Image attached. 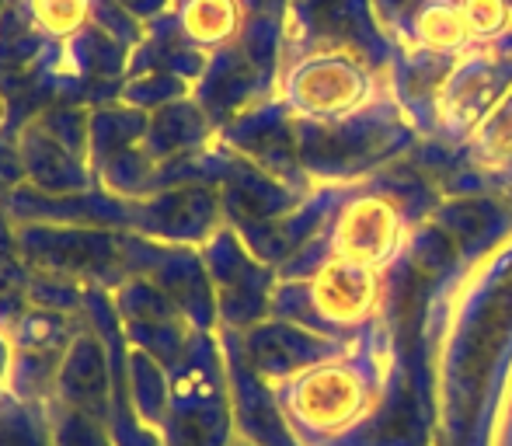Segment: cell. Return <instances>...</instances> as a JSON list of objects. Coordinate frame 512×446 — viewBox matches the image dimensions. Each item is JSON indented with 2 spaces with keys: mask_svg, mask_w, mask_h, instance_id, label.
I'll list each match as a JSON object with an SVG mask.
<instances>
[{
  "mask_svg": "<svg viewBox=\"0 0 512 446\" xmlns=\"http://www.w3.org/2000/svg\"><path fill=\"white\" fill-rule=\"evenodd\" d=\"M189 95H192V84L178 81V77H171V74H143V77H126L119 102H126V105H133V109L154 115L157 109H164V105H171V102H182V98H189Z\"/></svg>",
  "mask_w": 512,
  "mask_h": 446,
  "instance_id": "21",
  "label": "cell"
},
{
  "mask_svg": "<svg viewBox=\"0 0 512 446\" xmlns=\"http://www.w3.org/2000/svg\"><path fill=\"white\" fill-rule=\"evenodd\" d=\"M88 119H91V109H81V105H56V109L35 115L32 122L46 129L53 140H60L67 150L88 157Z\"/></svg>",
  "mask_w": 512,
  "mask_h": 446,
  "instance_id": "24",
  "label": "cell"
},
{
  "mask_svg": "<svg viewBox=\"0 0 512 446\" xmlns=\"http://www.w3.org/2000/svg\"><path fill=\"white\" fill-rule=\"evenodd\" d=\"M63 352H35L14 349L11 363V398L28 405H49L56 398V377H60Z\"/></svg>",
  "mask_w": 512,
  "mask_h": 446,
  "instance_id": "17",
  "label": "cell"
},
{
  "mask_svg": "<svg viewBox=\"0 0 512 446\" xmlns=\"http://www.w3.org/2000/svg\"><path fill=\"white\" fill-rule=\"evenodd\" d=\"M91 25H98L108 39H115L119 46H126L129 53L147 39V25L136 21L133 14H129L126 7L115 4V0H95V18H91Z\"/></svg>",
  "mask_w": 512,
  "mask_h": 446,
  "instance_id": "25",
  "label": "cell"
},
{
  "mask_svg": "<svg viewBox=\"0 0 512 446\" xmlns=\"http://www.w3.org/2000/svg\"><path fill=\"white\" fill-rule=\"evenodd\" d=\"M119 7H126L129 14H133L136 21H143V25H154L157 18H164V14H171V7H175V0H115Z\"/></svg>",
  "mask_w": 512,
  "mask_h": 446,
  "instance_id": "27",
  "label": "cell"
},
{
  "mask_svg": "<svg viewBox=\"0 0 512 446\" xmlns=\"http://www.w3.org/2000/svg\"><path fill=\"white\" fill-rule=\"evenodd\" d=\"M126 272L129 276L154 279L196 332L213 335L220 328L213 279H209L206 258L199 248L161 244L154 237L126 230Z\"/></svg>",
  "mask_w": 512,
  "mask_h": 446,
  "instance_id": "3",
  "label": "cell"
},
{
  "mask_svg": "<svg viewBox=\"0 0 512 446\" xmlns=\"http://www.w3.org/2000/svg\"><path fill=\"white\" fill-rule=\"evenodd\" d=\"M255 77H258V70L244 60L241 49L227 46L209 56L203 77L192 84V98H196L199 109L213 119V126L223 129L230 119H237V115L248 109L251 95H255V88H251Z\"/></svg>",
  "mask_w": 512,
  "mask_h": 446,
  "instance_id": "12",
  "label": "cell"
},
{
  "mask_svg": "<svg viewBox=\"0 0 512 446\" xmlns=\"http://www.w3.org/2000/svg\"><path fill=\"white\" fill-rule=\"evenodd\" d=\"M84 293H88V286H81L77 279L32 269V286H28L32 307H46V311H63V314H81L84 311Z\"/></svg>",
  "mask_w": 512,
  "mask_h": 446,
  "instance_id": "23",
  "label": "cell"
},
{
  "mask_svg": "<svg viewBox=\"0 0 512 446\" xmlns=\"http://www.w3.org/2000/svg\"><path fill=\"white\" fill-rule=\"evenodd\" d=\"M310 307L331 325H356L377 304V269L331 258L307 286Z\"/></svg>",
  "mask_w": 512,
  "mask_h": 446,
  "instance_id": "11",
  "label": "cell"
},
{
  "mask_svg": "<svg viewBox=\"0 0 512 446\" xmlns=\"http://www.w3.org/2000/svg\"><path fill=\"white\" fill-rule=\"evenodd\" d=\"M171 18H175L182 39L206 56L234 46L248 21L241 0H175Z\"/></svg>",
  "mask_w": 512,
  "mask_h": 446,
  "instance_id": "14",
  "label": "cell"
},
{
  "mask_svg": "<svg viewBox=\"0 0 512 446\" xmlns=\"http://www.w3.org/2000/svg\"><path fill=\"white\" fill-rule=\"evenodd\" d=\"M0 255H18V227L0 206Z\"/></svg>",
  "mask_w": 512,
  "mask_h": 446,
  "instance_id": "29",
  "label": "cell"
},
{
  "mask_svg": "<svg viewBox=\"0 0 512 446\" xmlns=\"http://www.w3.org/2000/svg\"><path fill=\"white\" fill-rule=\"evenodd\" d=\"M0 446H53L49 405L7 398L0 405Z\"/></svg>",
  "mask_w": 512,
  "mask_h": 446,
  "instance_id": "19",
  "label": "cell"
},
{
  "mask_svg": "<svg viewBox=\"0 0 512 446\" xmlns=\"http://www.w3.org/2000/svg\"><path fill=\"white\" fill-rule=\"evenodd\" d=\"M28 286H32V265L21 255H0V328L4 332L32 307Z\"/></svg>",
  "mask_w": 512,
  "mask_h": 446,
  "instance_id": "22",
  "label": "cell"
},
{
  "mask_svg": "<svg viewBox=\"0 0 512 446\" xmlns=\"http://www.w3.org/2000/svg\"><path fill=\"white\" fill-rule=\"evenodd\" d=\"M11 363H14V345L4 328H0V405L11 398Z\"/></svg>",
  "mask_w": 512,
  "mask_h": 446,
  "instance_id": "28",
  "label": "cell"
},
{
  "mask_svg": "<svg viewBox=\"0 0 512 446\" xmlns=\"http://www.w3.org/2000/svg\"><path fill=\"white\" fill-rule=\"evenodd\" d=\"M230 446H251V443H230Z\"/></svg>",
  "mask_w": 512,
  "mask_h": 446,
  "instance_id": "31",
  "label": "cell"
},
{
  "mask_svg": "<svg viewBox=\"0 0 512 446\" xmlns=\"http://www.w3.org/2000/svg\"><path fill=\"white\" fill-rule=\"evenodd\" d=\"M331 255L338 262L363 265V269H380L391 262L401 248V217L384 199H352L335 223L331 237Z\"/></svg>",
  "mask_w": 512,
  "mask_h": 446,
  "instance_id": "9",
  "label": "cell"
},
{
  "mask_svg": "<svg viewBox=\"0 0 512 446\" xmlns=\"http://www.w3.org/2000/svg\"><path fill=\"white\" fill-rule=\"evenodd\" d=\"M223 223L227 217L213 185H171L133 203V234L154 237L161 244L203 248Z\"/></svg>",
  "mask_w": 512,
  "mask_h": 446,
  "instance_id": "6",
  "label": "cell"
},
{
  "mask_svg": "<svg viewBox=\"0 0 512 446\" xmlns=\"http://www.w3.org/2000/svg\"><path fill=\"white\" fill-rule=\"evenodd\" d=\"M126 394L133 412L140 415V422H147L150 429L161 433L164 419L171 408V370L164 363H157L154 356H147L143 349H129L126 356Z\"/></svg>",
  "mask_w": 512,
  "mask_h": 446,
  "instance_id": "16",
  "label": "cell"
},
{
  "mask_svg": "<svg viewBox=\"0 0 512 446\" xmlns=\"http://www.w3.org/2000/svg\"><path fill=\"white\" fill-rule=\"evenodd\" d=\"M18 255L32 269L77 279L112 293L129 279L126 230L112 227H63V223H21Z\"/></svg>",
  "mask_w": 512,
  "mask_h": 446,
  "instance_id": "2",
  "label": "cell"
},
{
  "mask_svg": "<svg viewBox=\"0 0 512 446\" xmlns=\"http://www.w3.org/2000/svg\"><path fill=\"white\" fill-rule=\"evenodd\" d=\"M112 394H115L112 359H108L102 335H98L95 328L88 325V318H84L81 332L74 335L70 349L63 352L60 377H56V401L108 422Z\"/></svg>",
  "mask_w": 512,
  "mask_h": 446,
  "instance_id": "8",
  "label": "cell"
},
{
  "mask_svg": "<svg viewBox=\"0 0 512 446\" xmlns=\"http://www.w3.org/2000/svg\"><path fill=\"white\" fill-rule=\"evenodd\" d=\"M21 185H25V161H21L18 133L0 126V203Z\"/></svg>",
  "mask_w": 512,
  "mask_h": 446,
  "instance_id": "26",
  "label": "cell"
},
{
  "mask_svg": "<svg viewBox=\"0 0 512 446\" xmlns=\"http://www.w3.org/2000/svg\"><path fill=\"white\" fill-rule=\"evenodd\" d=\"M276 401L297 433L335 436L338 429L356 422V412L363 408V384L349 363L331 359L283 380Z\"/></svg>",
  "mask_w": 512,
  "mask_h": 446,
  "instance_id": "5",
  "label": "cell"
},
{
  "mask_svg": "<svg viewBox=\"0 0 512 446\" xmlns=\"http://www.w3.org/2000/svg\"><path fill=\"white\" fill-rule=\"evenodd\" d=\"M11 4H14V0H0V18H4V14L11 11Z\"/></svg>",
  "mask_w": 512,
  "mask_h": 446,
  "instance_id": "30",
  "label": "cell"
},
{
  "mask_svg": "<svg viewBox=\"0 0 512 446\" xmlns=\"http://www.w3.org/2000/svg\"><path fill=\"white\" fill-rule=\"evenodd\" d=\"M199 251L213 279L220 328L248 332L262 325L265 311L272 307V293H276V276L265 269L262 258L244 244V237L230 223H223Z\"/></svg>",
  "mask_w": 512,
  "mask_h": 446,
  "instance_id": "4",
  "label": "cell"
},
{
  "mask_svg": "<svg viewBox=\"0 0 512 446\" xmlns=\"http://www.w3.org/2000/svg\"><path fill=\"white\" fill-rule=\"evenodd\" d=\"M28 25L49 42H67L91 25L95 0H18Z\"/></svg>",
  "mask_w": 512,
  "mask_h": 446,
  "instance_id": "18",
  "label": "cell"
},
{
  "mask_svg": "<svg viewBox=\"0 0 512 446\" xmlns=\"http://www.w3.org/2000/svg\"><path fill=\"white\" fill-rule=\"evenodd\" d=\"M49 422H53V446H115L108 422L49 401Z\"/></svg>",
  "mask_w": 512,
  "mask_h": 446,
  "instance_id": "20",
  "label": "cell"
},
{
  "mask_svg": "<svg viewBox=\"0 0 512 446\" xmlns=\"http://www.w3.org/2000/svg\"><path fill=\"white\" fill-rule=\"evenodd\" d=\"M18 147L25 161V185L46 196H74V192H88L98 185L88 157L67 150L35 122L18 129Z\"/></svg>",
  "mask_w": 512,
  "mask_h": 446,
  "instance_id": "10",
  "label": "cell"
},
{
  "mask_svg": "<svg viewBox=\"0 0 512 446\" xmlns=\"http://www.w3.org/2000/svg\"><path fill=\"white\" fill-rule=\"evenodd\" d=\"M150 115L133 109L126 102L95 105L88 119V161L91 171H98L105 161H112L122 150H133L147 140Z\"/></svg>",
  "mask_w": 512,
  "mask_h": 446,
  "instance_id": "15",
  "label": "cell"
},
{
  "mask_svg": "<svg viewBox=\"0 0 512 446\" xmlns=\"http://www.w3.org/2000/svg\"><path fill=\"white\" fill-rule=\"evenodd\" d=\"M220 129L213 126V119L199 109L196 98H182V102H171L164 109H157L150 115V126H147V140L143 147L150 150L157 164H168L178 161V157H189L196 150H203L213 143V136Z\"/></svg>",
  "mask_w": 512,
  "mask_h": 446,
  "instance_id": "13",
  "label": "cell"
},
{
  "mask_svg": "<svg viewBox=\"0 0 512 446\" xmlns=\"http://www.w3.org/2000/svg\"><path fill=\"white\" fill-rule=\"evenodd\" d=\"M363 77L342 53H314L283 74V105L304 119H335L356 109Z\"/></svg>",
  "mask_w": 512,
  "mask_h": 446,
  "instance_id": "7",
  "label": "cell"
},
{
  "mask_svg": "<svg viewBox=\"0 0 512 446\" xmlns=\"http://www.w3.org/2000/svg\"><path fill=\"white\" fill-rule=\"evenodd\" d=\"M230 384L220 335L196 332L171 370V408L161 426L164 446H230Z\"/></svg>",
  "mask_w": 512,
  "mask_h": 446,
  "instance_id": "1",
  "label": "cell"
}]
</instances>
